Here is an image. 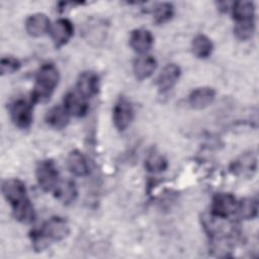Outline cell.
<instances>
[{
	"instance_id": "obj_1",
	"label": "cell",
	"mask_w": 259,
	"mask_h": 259,
	"mask_svg": "<svg viewBox=\"0 0 259 259\" xmlns=\"http://www.w3.org/2000/svg\"><path fill=\"white\" fill-rule=\"evenodd\" d=\"M2 194L11 205L15 220L25 225L34 221V208L27 196L25 184L21 180L17 178L5 180L2 184Z\"/></svg>"
},
{
	"instance_id": "obj_2",
	"label": "cell",
	"mask_w": 259,
	"mask_h": 259,
	"mask_svg": "<svg viewBox=\"0 0 259 259\" xmlns=\"http://www.w3.org/2000/svg\"><path fill=\"white\" fill-rule=\"evenodd\" d=\"M69 233L70 229L67 221L60 217H53L45 222L39 230L33 231L30 239L34 250L39 252L46 249L51 243L62 241Z\"/></svg>"
},
{
	"instance_id": "obj_3",
	"label": "cell",
	"mask_w": 259,
	"mask_h": 259,
	"mask_svg": "<svg viewBox=\"0 0 259 259\" xmlns=\"http://www.w3.org/2000/svg\"><path fill=\"white\" fill-rule=\"evenodd\" d=\"M60 81V73L53 63L40 66L35 76V84L31 92L30 100L33 103L48 101Z\"/></svg>"
},
{
	"instance_id": "obj_4",
	"label": "cell",
	"mask_w": 259,
	"mask_h": 259,
	"mask_svg": "<svg viewBox=\"0 0 259 259\" xmlns=\"http://www.w3.org/2000/svg\"><path fill=\"white\" fill-rule=\"evenodd\" d=\"M35 176L39 187L44 191H54L59 183L58 168L52 160L40 161L35 168Z\"/></svg>"
},
{
	"instance_id": "obj_5",
	"label": "cell",
	"mask_w": 259,
	"mask_h": 259,
	"mask_svg": "<svg viewBox=\"0 0 259 259\" xmlns=\"http://www.w3.org/2000/svg\"><path fill=\"white\" fill-rule=\"evenodd\" d=\"M32 101L18 98L9 105V113L13 123L22 130L28 128L32 122Z\"/></svg>"
},
{
	"instance_id": "obj_6",
	"label": "cell",
	"mask_w": 259,
	"mask_h": 259,
	"mask_svg": "<svg viewBox=\"0 0 259 259\" xmlns=\"http://www.w3.org/2000/svg\"><path fill=\"white\" fill-rule=\"evenodd\" d=\"M237 199L231 193H218L213 196L210 213L217 218L228 219L230 215L236 212Z\"/></svg>"
},
{
	"instance_id": "obj_7",
	"label": "cell",
	"mask_w": 259,
	"mask_h": 259,
	"mask_svg": "<svg viewBox=\"0 0 259 259\" xmlns=\"http://www.w3.org/2000/svg\"><path fill=\"white\" fill-rule=\"evenodd\" d=\"M134 109L132 103L124 97H120L112 109V120L114 126L119 132H123L132 122Z\"/></svg>"
},
{
	"instance_id": "obj_8",
	"label": "cell",
	"mask_w": 259,
	"mask_h": 259,
	"mask_svg": "<svg viewBox=\"0 0 259 259\" xmlns=\"http://www.w3.org/2000/svg\"><path fill=\"white\" fill-rule=\"evenodd\" d=\"M63 106L69 115L75 117H82L86 115L89 109L87 99L77 91H69L64 96Z\"/></svg>"
},
{
	"instance_id": "obj_9",
	"label": "cell",
	"mask_w": 259,
	"mask_h": 259,
	"mask_svg": "<svg viewBox=\"0 0 259 259\" xmlns=\"http://www.w3.org/2000/svg\"><path fill=\"white\" fill-rule=\"evenodd\" d=\"M74 32V26L72 22L67 18H60L56 20L50 29L52 39L57 48L66 45L72 37Z\"/></svg>"
},
{
	"instance_id": "obj_10",
	"label": "cell",
	"mask_w": 259,
	"mask_h": 259,
	"mask_svg": "<svg viewBox=\"0 0 259 259\" xmlns=\"http://www.w3.org/2000/svg\"><path fill=\"white\" fill-rule=\"evenodd\" d=\"M77 92L86 99L95 96L99 91V78L97 74L91 71L83 72L77 80Z\"/></svg>"
},
{
	"instance_id": "obj_11",
	"label": "cell",
	"mask_w": 259,
	"mask_h": 259,
	"mask_svg": "<svg viewBox=\"0 0 259 259\" xmlns=\"http://www.w3.org/2000/svg\"><path fill=\"white\" fill-rule=\"evenodd\" d=\"M51 22L45 13H33L25 20V29L27 33L34 37H39L50 32Z\"/></svg>"
},
{
	"instance_id": "obj_12",
	"label": "cell",
	"mask_w": 259,
	"mask_h": 259,
	"mask_svg": "<svg viewBox=\"0 0 259 259\" xmlns=\"http://www.w3.org/2000/svg\"><path fill=\"white\" fill-rule=\"evenodd\" d=\"M153 42V34L148 29L137 28L131 32L130 46L136 53L140 55L147 54L151 50Z\"/></svg>"
},
{
	"instance_id": "obj_13",
	"label": "cell",
	"mask_w": 259,
	"mask_h": 259,
	"mask_svg": "<svg viewBox=\"0 0 259 259\" xmlns=\"http://www.w3.org/2000/svg\"><path fill=\"white\" fill-rule=\"evenodd\" d=\"M180 68L176 64L166 65L157 78V86L160 91L167 92L171 90L180 78Z\"/></svg>"
},
{
	"instance_id": "obj_14",
	"label": "cell",
	"mask_w": 259,
	"mask_h": 259,
	"mask_svg": "<svg viewBox=\"0 0 259 259\" xmlns=\"http://www.w3.org/2000/svg\"><path fill=\"white\" fill-rule=\"evenodd\" d=\"M215 98V91L210 87H198L188 96V103L194 109H202L210 105Z\"/></svg>"
},
{
	"instance_id": "obj_15",
	"label": "cell",
	"mask_w": 259,
	"mask_h": 259,
	"mask_svg": "<svg viewBox=\"0 0 259 259\" xmlns=\"http://www.w3.org/2000/svg\"><path fill=\"white\" fill-rule=\"evenodd\" d=\"M157 68V61L152 56H142L135 60L133 70L136 78L140 81L152 76Z\"/></svg>"
},
{
	"instance_id": "obj_16",
	"label": "cell",
	"mask_w": 259,
	"mask_h": 259,
	"mask_svg": "<svg viewBox=\"0 0 259 259\" xmlns=\"http://www.w3.org/2000/svg\"><path fill=\"white\" fill-rule=\"evenodd\" d=\"M232 14L236 23L254 21L255 5L252 1H237L232 3Z\"/></svg>"
},
{
	"instance_id": "obj_17",
	"label": "cell",
	"mask_w": 259,
	"mask_h": 259,
	"mask_svg": "<svg viewBox=\"0 0 259 259\" xmlns=\"http://www.w3.org/2000/svg\"><path fill=\"white\" fill-rule=\"evenodd\" d=\"M67 166L71 173L83 177L89 173V165L85 156L78 150L72 151L67 158Z\"/></svg>"
},
{
	"instance_id": "obj_18",
	"label": "cell",
	"mask_w": 259,
	"mask_h": 259,
	"mask_svg": "<svg viewBox=\"0 0 259 259\" xmlns=\"http://www.w3.org/2000/svg\"><path fill=\"white\" fill-rule=\"evenodd\" d=\"M70 115L64 106H55L51 108L46 114V121L52 127L62 130L69 123Z\"/></svg>"
},
{
	"instance_id": "obj_19",
	"label": "cell",
	"mask_w": 259,
	"mask_h": 259,
	"mask_svg": "<svg viewBox=\"0 0 259 259\" xmlns=\"http://www.w3.org/2000/svg\"><path fill=\"white\" fill-rule=\"evenodd\" d=\"M55 197L65 204L73 202L77 196V190L74 182L70 180L59 181L58 185L54 189Z\"/></svg>"
},
{
	"instance_id": "obj_20",
	"label": "cell",
	"mask_w": 259,
	"mask_h": 259,
	"mask_svg": "<svg viewBox=\"0 0 259 259\" xmlns=\"http://www.w3.org/2000/svg\"><path fill=\"white\" fill-rule=\"evenodd\" d=\"M212 42L204 34H197L191 42V50L195 57L199 59H206L211 55Z\"/></svg>"
},
{
	"instance_id": "obj_21",
	"label": "cell",
	"mask_w": 259,
	"mask_h": 259,
	"mask_svg": "<svg viewBox=\"0 0 259 259\" xmlns=\"http://www.w3.org/2000/svg\"><path fill=\"white\" fill-rule=\"evenodd\" d=\"M258 202L253 197H246L237 203L236 212L241 219L252 220L257 217Z\"/></svg>"
},
{
	"instance_id": "obj_22",
	"label": "cell",
	"mask_w": 259,
	"mask_h": 259,
	"mask_svg": "<svg viewBox=\"0 0 259 259\" xmlns=\"http://www.w3.org/2000/svg\"><path fill=\"white\" fill-rule=\"evenodd\" d=\"M256 167H257L256 158L252 154H244L234 163L235 172L241 175L252 176V174L256 171Z\"/></svg>"
},
{
	"instance_id": "obj_23",
	"label": "cell",
	"mask_w": 259,
	"mask_h": 259,
	"mask_svg": "<svg viewBox=\"0 0 259 259\" xmlns=\"http://www.w3.org/2000/svg\"><path fill=\"white\" fill-rule=\"evenodd\" d=\"M145 166L149 172L159 173L164 171L167 168L168 164L167 160L162 155L158 153H152L149 154L148 157L146 158Z\"/></svg>"
},
{
	"instance_id": "obj_24",
	"label": "cell",
	"mask_w": 259,
	"mask_h": 259,
	"mask_svg": "<svg viewBox=\"0 0 259 259\" xmlns=\"http://www.w3.org/2000/svg\"><path fill=\"white\" fill-rule=\"evenodd\" d=\"M173 13H174L173 5L168 2L158 3L153 9L154 18L157 23H164L168 21L173 16Z\"/></svg>"
},
{
	"instance_id": "obj_25",
	"label": "cell",
	"mask_w": 259,
	"mask_h": 259,
	"mask_svg": "<svg viewBox=\"0 0 259 259\" xmlns=\"http://www.w3.org/2000/svg\"><path fill=\"white\" fill-rule=\"evenodd\" d=\"M255 30V22L248 21V22H239L236 23L234 28V32L240 40H247L252 37Z\"/></svg>"
},
{
	"instance_id": "obj_26",
	"label": "cell",
	"mask_w": 259,
	"mask_h": 259,
	"mask_svg": "<svg viewBox=\"0 0 259 259\" xmlns=\"http://www.w3.org/2000/svg\"><path fill=\"white\" fill-rule=\"evenodd\" d=\"M0 70L2 75H7V74H13L20 68V62L11 56L3 57L0 62Z\"/></svg>"
}]
</instances>
